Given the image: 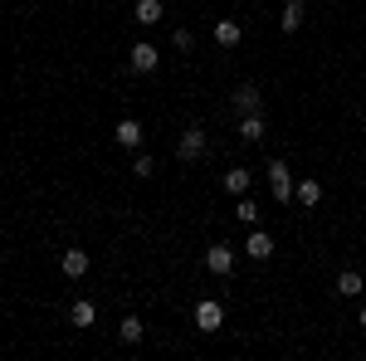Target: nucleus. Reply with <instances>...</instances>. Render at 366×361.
Listing matches in <instances>:
<instances>
[{
	"instance_id": "f257e3e1",
	"label": "nucleus",
	"mask_w": 366,
	"mask_h": 361,
	"mask_svg": "<svg viewBox=\"0 0 366 361\" xmlns=\"http://www.w3.org/2000/svg\"><path fill=\"white\" fill-rule=\"evenodd\" d=\"M176 157H181V162H200V157H205V127H200V122H191V127L181 132Z\"/></svg>"
},
{
	"instance_id": "f03ea898",
	"label": "nucleus",
	"mask_w": 366,
	"mask_h": 361,
	"mask_svg": "<svg viewBox=\"0 0 366 361\" xmlns=\"http://www.w3.org/2000/svg\"><path fill=\"white\" fill-rule=\"evenodd\" d=\"M269 191H274V200H279V205H288V200H293V176H288V162H269Z\"/></svg>"
},
{
	"instance_id": "7ed1b4c3",
	"label": "nucleus",
	"mask_w": 366,
	"mask_h": 361,
	"mask_svg": "<svg viewBox=\"0 0 366 361\" xmlns=\"http://www.w3.org/2000/svg\"><path fill=\"white\" fill-rule=\"evenodd\" d=\"M196 327L200 332H220V327H225V307L215 303V298H200L196 303Z\"/></svg>"
},
{
	"instance_id": "20e7f679",
	"label": "nucleus",
	"mask_w": 366,
	"mask_h": 361,
	"mask_svg": "<svg viewBox=\"0 0 366 361\" xmlns=\"http://www.w3.org/2000/svg\"><path fill=\"white\" fill-rule=\"evenodd\" d=\"M157 64H162V49L147 44V39H137V44H132V59H127V69H132V74H152Z\"/></svg>"
},
{
	"instance_id": "39448f33",
	"label": "nucleus",
	"mask_w": 366,
	"mask_h": 361,
	"mask_svg": "<svg viewBox=\"0 0 366 361\" xmlns=\"http://www.w3.org/2000/svg\"><path fill=\"white\" fill-rule=\"evenodd\" d=\"M205 269L215 278H229L234 274V249H229V244H210V249H205Z\"/></svg>"
},
{
	"instance_id": "423d86ee",
	"label": "nucleus",
	"mask_w": 366,
	"mask_h": 361,
	"mask_svg": "<svg viewBox=\"0 0 366 361\" xmlns=\"http://www.w3.org/2000/svg\"><path fill=\"white\" fill-rule=\"evenodd\" d=\"M229 108L239 112V117H244V112H259V108H264V93H259L254 84H239L234 93H229Z\"/></svg>"
},
{
	"instance_id": "0eeeda50",
	"label": "nucleus",
	"mask_w": 366,
	"mask_h": 361,
	"mask_svg": "<svg viewBox=\"0 0 366 361\" xmlns=\"http://www.w3.org/2000/svg\"><path fill=\"white\" fill-rule=\"evenodd\" d=\"M59 269H64V278H84L88 269H93V254L88 249H64L59 254Z\"/></svg>"
},
{
	"instance_id": "6e6552de",
	"label": "nucleus",
	"mask_w": 366,
	"mask_h": 361,
	"mask_svg": "<svg viewBox=\"0 0 366 361\" xmlns=\"http://www.w3.org/2000/svg\"><path fill=\"white\" fill-rule=\"evenodd\" d=\"M142 137H147V132H142V122H137V117H122V122L113 127V142H117V147H127V152H137Z\"/></svg>"
},
{
	"instance_id": "1a4fd4ad",
	"label": "nucleus",
	"mask_w": 366,
	"mask_h": 361,
	"mask_svg": "<svg viewBox=\"0 0 366 361\" xmlns=\"http://www.w3.org/2000/svg\"><path fill=\"white\" fill-rule=\"evenodd\" d=\"M162 15H167V5H162V0H137V5H132V20H137V25H162Z\"/></svg>"
},
{
	"instance_id": "9d476101",
	"label": "nucleus",
	"mask_w": 366,
	"mask_h": 361,
	"mask_svg": "<svg viewBox=\"0 0 366 361\" xmlns=\"http://www.w3.org/2000/svg\"><path fill=\"white\" fill-rule=\"evenodd\" d=\"M303 10H308V0H283V15H279L283 34H293V29L303 25Z\"/></svg>"
},
{
	"instance_id": "9b49d317",
	"label": "nucleus",
	"mask_w": 366,
	"mask_h": 361,
	"mask_svg": "<svg viewBox=\"0 0 366 361\" xmlns=\"http://www.w3.org/2000/svg\"><path fill=\"white\" fill-rule=\"evenodd\" d=\"M337 293H342V298H362V293H366V278L357 274V269H342V274H337Z\"/></svg>"
},
{
	"instance_id": "f8f14e48",
	"label": "nucleus",
	"mask_w": 366,
	"mask_h": 361,
	"mask_svg": "<svg viewBox=\"0 0 366 361\" xmlns=\"http://www.w3.org/2000/svg\"><path fill=\"white\" fill-rule=\"evenodd\" d=\"M264 132H269V127H264V112H244V117H239V137L244 142H259Z\"/></svg>"
},
{
	"instance_id": "ddd939ff",
	"label": "nucleus",
	"mask_w": 366,
	"mask_h": 361,
	"mask_svg": "<svg viewBox=\"0 0 366 361\" xmlns=\"http://www.w3.org/2000/svg\"><path fill=\"white\" fill-rule=\"evenodd\" d=\"M69 322H74V327H93V322H98V307L88 303V298H79V303L69 307Z\"/></svg>"
},
{
	"instance_id": "4468645a",
	"label": "nucleus",
	"mask_w": 366,
	"mask_h": 361,
	"mask_svg": "<svg viewBox=\"0 0 366 361\" xmlns=\"http://www.w3.org/2000/svg\"><path fill=\"white\" fill-rule=\"evenodd\" d=\"M239 39H244V29L234 25V20H220V25H215V44H220V49H234Z\"/></svg>"
},
{
	"instance_id": "2eb2a0df",
	"label": "nucleus",
	"mask_w": 366,
	"mask_h": 361,
	"mask_svg": "<svg viewBox=\"0 0 366 361\" xmlns=\"http://www.w3.org/2000/svg\"><path fill=\"white\" fill-rule=\"evenodd\" d=\"M293 200H298L303 210H312V205L322 200V186H317V181H298V186H293Z\"/></svg>"
},
{
	"instance_id": "dca6fc26",
	"label": "nucleus",
	"mask_w": 366,
	"mask_h": 361,
	"mask_svg": "<svg viewBox=\"0 0 366 361\" xmlns=\"http://www.w3.org/2000/svg\"><path fill=\"white\" fill-rule=\"evenodd\" d=\"M244 254H249V259H269V254H274V239H269L264 229H249V244H244Z\"/></svg>"
},
{
	"instance_id": "f3484780",
	"label": "nucleus",
	"mask_w": 366,
	"mask_h": 361,
	"mask_svg": "<svg viewBox=\"0 0 366 361\" xmlns=\"http://www.w3.org/2000/svg\"><path fill=\"white\" fill-rule=\"evenodd\" d=\"M142 332H147V327H142V317H122V322H117V342H127V347H137Z\"/></svg>"
},
{
	"instance_id": "a211bd4d",
	"label": "nucleus",
	"mask_w": 366,
	"mask_h": 361,
	"mask_svg": "<svg viewBox=\"0 0 366 361\" xmlns=\"http://www.w3.org/2000/svg\"><path fill=\"white\" fill-rule=\"evenodd\" d=\"M259 215H264V210H259V205H254V195H239V205H234V220L239 224H259Z\"/></svg>"
},
{
	"instance_id": "6ab92c4d",
	"label": "nucleus",
	"mask_w": 366,
	"mask_h": 361,
	"mask_svg": "<svg viewBox=\"0 0 366 361\" xmlns=\"http://www.w3.org/2000/svg\"><path fill=\"white\" fill-rule=\"evenodd\" d=\"M225 191L229 195H249V171H239V167L225 171Z\"/></svg>"
},
{
	"instance_id": "aec40b11",
	"label": "nucleus",
	"mask_w": 366,
	"mask_h": 361,
	"mask_svg": "<svg viewBox=\"0 0 366 361\" xmlns=\"http://www.w3.org/2000/svg\"><path fill=\"white\" fill-rule=\"evenodd\" d=\"M152 171H157V162H152V157H147V152H142L137 162H132V176H142V181H147V176H152Z\"/></svg>"
},
{
	"instance_id": "412c9836",
	"label": "nucleus",
	"mask_w": 366,
	"mask_h": 361,
	"mask_svg": "<svg viewBox=\"0 0 366 361\" xmlns=\"http://www.w3.org/2000/svg\"><path fill=\"white\" fill-rule=\"evenodd\" d=\"M171 39H176V49H181V54H186V49H196V34H191V29H176Z\"/></svg>"
},
{
	"instance_id": "4be33fe9",
	"label": "nucleus",
	"mask_w": 366,
	"mask_h": 361,
	"mask_svg": "<svg viewBox=\"0 0 366 361\" xmlns=\"http://www.w3.org/2000/svg\"><path fill=\"white\" fill-rule=\"evenodd\" d=\"M357 322H362V327H366V303H362V312H357Z\"/></svg>"
}]
</instances>
